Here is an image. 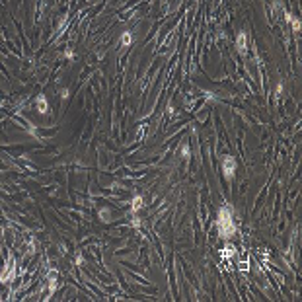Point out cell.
<instances>
[{
	"instance_id": "1",
	"label": "cell",
	"mask_w": 302,
	"mask_h": 302,
	"mask_svg": "<svg viewBox=\"0 0 302 302\" xmlns=\"http://www.w3.org/2000/svg\"><path fill=\"white\" fill-rule=\"evenodd\" d=\"M216 230H218V236L222 240H230L234 234H236V224H234V216H232L230 207H222L218 211Z\"/></svg>"
},
{
	"instance_id": "2",
	"label": "cell",
	"mask_w": 302,
	"mask_h": 302,
	"mask_svg": "<svg viewBox=\"0 0 302 302\" xmlns=\"http://www.w3.org/2000/svg\"><path fill=\"white\" fill-rule=\"evenodd\" d=\"M236 160H234V156H224L222 158V174H224V178L226 181H232L234 179V174H236Z\"/></svg>"
},
{
	"instance_id": "3",
	"label": "cell",
	"mask_w": 302,
	"mask_h": 302,
	"mask_svg": "<svg viewBox=\"0 0 302 302\" xmlns=\"http://www.w3.org/2000/svg\"><path fill=\"white\" fill-rule=\"evenodd\" d=\"M35 105H37V111H39L41 115H47V113H49V104H47V98H45L43 94L37 95V100H35Z\"/></svg>"
},
{
	"instance_id": "4",
	"label": "cell",
	"mask_w": 302,
	"mask_h": 302,
	"mask_svg": "<svg viewBox=\"0 0 302 302\" xmlns=\"http://www.w3.org/2000/svg\"><path fill=\"white\" fill-rule=\"evenodd\" d=\"M236 45H238V51H240L242 55H244V53H246V47H248V45H246V33H244V31H240V33H238V37H236Z\"/></svg>"
},
{
	"instance_id": "5",
	"label": "cell",
	"mask_w": 302,
	"mask_h": 302,
	"mask_svg": "<svg viewBox=\"0 0 302 302\" xmlns=\"http://www.w3.org/2000/svg\"><path fill=\"white\" fill-rule=\"evenodd\" d=\"M144 207V199L141 197V195H137V197H132V205H131V211L132 212H138Z\"/></svg>"
},
{
	"instance_id": "6",
	"label": "cell",
	"mask_w": 302,
	"mask_h": 302,
	"mask_svg": "<svg viewBox=\"0 0 302 302\" xmlns=\"http://www.w3.org/2000/svg\"><path fill=\"white\" fill-rule=\"evenodd\" d=\"M121 43H123L125 47H129L131 43H132V35H131V31H125V33L121 35Z\"/></svg>"
},
{
	"instance_id": "7",
	"label": "cell",
	"mask_w": 302,
	"mask_h": 302,
	"mask_svg": "<svg viewBox=\"0 0 302 302\" xmlns=\"http://www.w3.org/2000/svg\"><path fill=\"white\" fill-rule=\"evenodd\" d=\"M57 289V279H55V273L49 275V292H53Z\"/></svg>"
},
{
	"instance_id": "8",
	"label": "cell",
	"mask_w": 302,
	"mask_h": 302,
	"mask_svg": "<svg viewBox=\"0 0 302 302\" xmlns=\"http://www.w3.org/2000/svg\"><path fill=\"white\" fill-rule=\"evenodd\" d=\"M289 21H290V26H292V29H294V31H300V21H298V20H294V18H290Z\"/></svg>"
},
{
	"instance_id": "9",
	"label": "cell",
	"mask_w": 302,
	"mask_h": 302,
	"mask_svg": "<svg viewBox=\"0 0 302 302\" xmlns=\"http://www.w3.org/2000/svg\"><path fill=\"white\" fill-rule=\"evenodd\" d=\"M58 95H61L63 100H66V98L70 95V94H68V88H61V90H58Z\"/></svg>"
},
{
	"instance_id": "10",
	"label": "cell",
	"mask_w": 302,
	"mask_h": 302,
	"mask_svg": "<svg viewBox=\"0 0 302 302\" xmlns=\"http://www.w3.org/2000/svg\"><path fill=\"white\" fill-rule=\"evenodd\" d=\"M181 156H183V158L189 156V146H183V148H181Z\"/></svg>"
},
{
	"instance_id": "11",
	"label": "cell",
	"mask_w": 302,
	"mask_h": 302,
	"mask_svg": "<svg viewBox=\"0 0 302 302\" xmlns=\"http://www.w3.org/2000/svg\"><path fill=\"white\" fill-rule=\"evenodd\" d=\"M72 55H74V53H72V49H66V51H64V57H66V58H72Z\"/></svg>"
},
{
	"instance_id": "12",
	"label": "cell",
	"mask_w": 302,
	"mask_h": 302,
	"mask_svg": "<svg viewBox=\"0 0 302 302\" xmlns=\"http://www.w3.org/2000/svg\"><path fill=\"white\" fill-rule=\"evenodd\" d=\"M283 90H285L283 84H279V86H277V94H279V95H283Z\"/></svg>"
},
{
	"instance_id": "13",
	"label": "cell",
	"mask_w": 302,
	"mask_h": 302,
	"mask_svg": "<svg viewBox=\"0 0 302 302\" xmlns=\"http://www.w3.org/2000/svg\"><path fill=\"white\" fill-rule=\"evenodd\" d=\"M74 261H76V265H82V261H84V259H82V255H76V259H74Z\"/></svg>"
}]
</instances>
